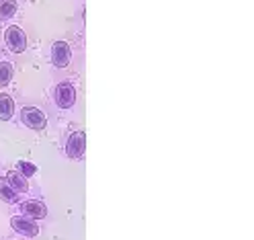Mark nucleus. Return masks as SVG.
Returning <instances> with one entry per match:
<instances>
[{
	"mask_svg": "<svg viewBox=\"0 0 254 240\" xmlns=\"http://www.w3.org/2000/svg\"><path fill=\"white\" fill-rule=\"evenodd\" d=\"M21 121L31 127V130H43V127L47 125V117L41 109L37 107H23L21 111Z\"/></svg>",
	"mask_w": 254,
	"mask_h": 240,
	"instance_id": "nucleus-1",
	"label": "nucleus"
},
{
	"mask_svg": "<svg viewBox=\"0 0 254 240\" xmlns=\"http://www.w3.org/2000/svg\"><path fill=\"white\" fill-rule=\"evenodd\" d=\"M4 41L8 45V50L17 52V54L25 52V47H27V35L21 27H8L4 31Z\"/></svg>",
	"mask_w": 254,
	"mask_h": 240,
	"instance_id": "nucleus-2",
	"label": "nucleus"
},
{
	"mask_svg": "<svg viewBox=\"0 0 254 240\" xmlns=\"http://www.w3.org/2000/svg\"><path fill=\"white\" fill-rule=\"evenodd\" d=\"M56 103L62 109H70L76 103V90L70 82H62L56 88Z\"/></svg>",
	"mask_w": 254,
	"mask_h": 240,
	"instance_id": "nucleus-3",
	"label": "nucleus"
},
{
	"mask_svg": "<svg viewBox=\"0 0 254 240\" xmlns=\"http://www.w3.org/2000/svg\"><path fill=\"white\" fill-rule=\"evenodd\" d=\"M10 226H12L14 232H19L23 236H29V238H33V236L39 234V226L35 222H31L29 218H25V216H14L10 220Z\"/></svg>",
	"mask_w": 254,
	"mask_h": 240,
	"instance_id": "nucleus-4",
	"label": "nucleus"
},
{
	"mask_svg": "<svg viewBox=\"0 0 254 240\" xmlns=\"http://www.w3.org/2000/svg\"><path fill=\"white\" fill-rule=\"evenodd\" d=\"M70 58H72V52H70V45L66 41H56L52 45V62H54V66H58V68L68 66Z\"/></svg>",
	"mask_w": 254,
	"mask_h": 240,
	"instance_id": "nucleus-5",
	"label": "nucleus"
},
{
	"mask_svg": "<svg viewBox=\"0 0 254 240\" xmlns=\"http://www.w3.org/2000/svg\"><path fill=\"white\" fill-rule=\"evenodd\" d=\"M84 146H86V136L84 132H74L68 142H66V154L70 158H82L84 154Z\"/></svg>",
	"mask_w": 254,
	"mask_h": 240,
	"instance_id": "nucleus-6",
	"label": "nucleus"
},
{
	"mask_svg": "<svg viewBox=\"0 0 254 240\" xmlns=\"http://www.w3.org/2000/svg\"><path fill=\"white\" fill-rule=\"evenodd\" d=\"M21 212H23L25 218L41 220V218L47 216V207L41 201H25V203H21Z\"/></svg>",
	"mask_w": 254,
	"mask_h": 240,
	"instance_id": "nucleus-7",
	"label": "nucleus"
},
{
	"mask_svg": "<svg viewBox=\"0 0 254 240\" xmlns=\"http://www.w3.org/2000/svg\"><path fill=\"white\" fill-rule=\"evenodd\" d=\"M14 115V101L8 97V94H0V119L8 121Z\"/></svg>",
	"mask_w": 254,
	"mask_h": 240,
	"instance_id": "nucleus-8",
	"label": "nucleus"
},
{
	"mask_svg": "<svg viewBox=\"0 0 254 240\" xmlns=\"http://www.w3.org/2000/svg\"><path fill=\"white\" fill-rule=\"evenodd\" d=\"M4 179L8 181V185H10V187H12L14 191H17V193H19V191H29V183H27V179L23 177L21 172H17V170L8 172Z\"/></svg>",
	"mask_w": 254,
	"mask_h": 240,
	"instance_id": "nucleus-9",
	"label": "nucleus"
},
{
	"mask_svg": "<svg viewBox=\"0 0 254 240\" xmlns=\"http://www.w3.org/2000/svg\"><path fill=\"white\" fill-rule=\"evenodd\" d=\"M0 199L2 201H6V203H14L19 197H17V191H14L10 185H8V181L4 179V177H0Z\"/></svg>",
	"mask_w": 254,
	"mask_h": 240,
	"instance_id": "nucleus-10",
	"label": "nucleus"
},
{
	"mask_svg": "<svg viewBox=\"0 0 254 240\" xmlns=\"http://www.w3.org/2000/svg\"><path fill=\"white\" fill-rule=\"evenodd\" d=\"M17 12V0H2L0 2V21L10 19Z\"/></svg>",
	"mask_w": 254,
	"mask_h": 240,
	"instance_id": "nucleus-11",
	"label": "nucleus"
},
{
	"mask_svg": "<svg viewBox=\"0 0 254 240\" xmlns=\"http://www.w3.org/2000/svg\"><path fill=\"white\" fill-rule=\"evenodd\" d=\"M12 78V64L8 62H0V86H4L10 82Z\"/></svg>",
	"mask_w": 254,
	"mask_h": 240,
	"instance_id": "nucleus-12",
	"label": "nucleus"
},
{
	"mask_svg": "<svg viewBox=\"0 0 254 240\" xmlns=\"http://www.w3.org/2000/svg\"><path fill=\"white\" fill-rule=\"evenodd\" d=\"M17 168H19V172L23 174V177H33V174L37 172L35 164H31V162H25V160H19V162H17Z\"/></svg>",
	"mask_w": 254,
	"mask_h": 240,
	"instance_id": "nucleus-13",
	"label": "nucleus"
}]
</instances>
